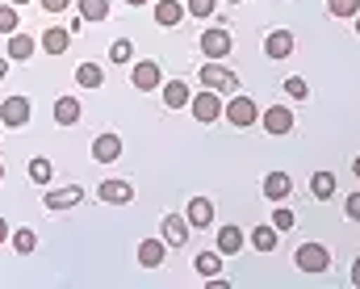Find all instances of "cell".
Returning <instances> with one entry per match:
<instances>
[{"label":"cell","mask_w":360,"mask_h":289,"mask_svg":"<svg viewBox=\"0 0 360 289\" xmlns=\"http://www.w3.org/2000/svg\"><path fill=\"white\" fill-rule=\"evenodd\" d=\"M151 17H155V25H164V30H176L180 21H184V4H180V0H155Z\"/></svg>","instance_id":"cell-14"},{"label":"cell","mask_w":360,"mask_h":289,"mask_svg":"<svg viewBox=\"0 0 360 289\" xmlns=\"http://www.w3.org/2000/svg\"><path fill=\"white\" fill-rule=\"evenodd\" d=\"M289 193H293V181H289V172H269V176H264V197H269L272 205H276V201H285Z\"/></svg>","instance_id":"cell-19"},{"label":"cell","mask_w":360,"mask_h":289,"mask_svg":"<svg viewBox=\"0 0 360 289\" xmlns=\"http://www.w3.org/2000/svg\"><path fill=\"white\" fill-rule=\"evenodd\" d=\"M21 30V17H17V4H0V34H17Z\"/></svg>","instance_id":"cell-31"},{"label":"cell","mask_w":360,"mask_h":289,"mask_svg":"<svg viewBox=\"0 0 360 289\" xmlns=\"http://www.w3.org/2000/svg\"><path fill=\"white\" fill-rule=\"evenodd\" d=\"M42 46H46V55H63V51L72 46V30H63V25H46V30H42Z\"/></svg>","instance_id":"cell-18"},{"label":"cell","mask_w":360,"mask_h":289,"mask_svg":"<svg viewBox=\"0 0 360 289\" xmlns=\"http://www.w3.org/2000/svg\"><path fill=\"white\" fill-rule=\"evenodd\" d=\"M222 260H226L222 252H201V256L193 260V269H197V273L210 281V277H218V273H222Z\"/></svg>","instance_id":"cell-25"},{"label":"cell","mask_w":360,"mask_h":289,"mask_svg":"<svg viewBox=\"0 0 360 289\" xmlns=\"http://www.w3.org/2000/svg\"><path fill=\"white\" fill-rule=\"evenodd\" d=\"M293 260H297L302 273H327V269H331V252H327L323 243H302Z\"/></svg>","instance_id":"cell-6"},{"label":"cell","mask_w":360,"mask_h":289,"mask_svg":"<svg viewBox=\"0 0 360 289\" xmlns=\"http://www.w3.org/2000/svg\"><path fill=\"white\" fill-rule=\"evenodd\" d=\"M42 4V13H68L72 8V0H38Z\"/></svg>","instance_id":"cell-37"},{"label":"cell","mask_w":360,"mask_h":289,"mask_svg":"<svg viewBox=\"0 0 360 289\" xmlns=\"http://www.w3.org/2000/svg\"><path fill=\"white\" fill-rule=\"evenodd\" d=\"M327 13L340 17V21H352L360 13V0H327Z\"/></svg>","instance_id":"cell-30"},{"label":"cell","mask_w":360,"mask_h":289,"mask_svg":"<svg viewBox=\"0 0 360 289\" xmlns=\"http://www.w3.org/2000/svg\"><path fill=\"white\" fill-rule=\"evenodd\" d=\"M76 84H80V89H101V84H105V68H101V63H80V68H76Z\"/></svg>","instance_id":"cell-26"},{"label":"cell","mask_w":360,"mask_h":289,"mask_svg":"<svg viewBox=\"0 0 360 289\" xmlns=\"http://www.w3.org/2000/svg\"><path fill=\"white\" fill-rule=\"evenodd\" d=\"M188 105H193V117L205 122V126H214V122L222 117V109H226V105H222V93H214V89H201Z\"/></svg>","instance_id":"cell-3"},{"label":"cell","mask_w":360,"mask_h":289,"mask_svg":"<svg viewBox=\"0 0 360 289\" xmlns=\"http://www.w3.org/2000/svg\"><path fill=\"white\" fill-rule=\"evenodd\" d=\"M4 243H8V222L0 218V248H4Z\"/></svg>","instance_id":"cell-38"},{"label":"cell","mask_w":360,"mask_h":289,"mask_svg":"<svg viewBox=\"0 0 360 289\" xmlns=\"http://www.w3.org/2000/svg\"><path fill=\"white\" fill-rule=\"evenodd\" d=\"M34 46H38V42H34L30 34H21V30H17V34H8V59H13V63L34 59Z\"/></svg>","instance_id":"cell-20"},{"label":"cell","mask_w":360,"mask_h":289,"mask_svg":"<svg viewBox=\"0 0 360 289\" xmlns=\"http://www.w3.org/2000/svg\"><path fill=\"white\" fill-rule=\"evenodd\" d=\"M243 243H248V235H243V226H218V252L222 256H239L243 252Z\"/></svg>","instance_id":"cell-15"},{"label":"cell","mask_w":360,"mask_h":289,"mask_svg":"<svg viewBox=\"0 0 360 289\" xmlns=\"http://www.w3.org/2000/svg\"><path fill=\"white\" fill-rule=\"evenodd\" d=\"M51 113H55V126H80V117H84V105H80V96H59Z\"/></svg>","instance_id":"cell-9"},{"label":"cell","mask_w":360,"mask_h":289,"mask_svg":"<svg viewBox=\"0 0 360 289\" xmlns=\"http://www.w3.org/2000/svg\"><path fill=\"white\" fill-rule=\"evenodd\" d=\"M80 201H84V189H80V185L42 193V205H46V210H72V205H80Z\"/></svg>","instance_id":"cell-10"},{"label":"cell","mask_w":360,"mask_h":289,"mask_svg":"<svg viewBox=\"0 0 360 289\" xmlns=\"http://www.w3.org/2000/svg\"><path fill=\"white\" fill-rule=\"evenodd\" d=\"M126 4H130V8H143V4H147V0H126Z\"/></svg>","instance_id":"cell-42"},{"label":"cell","mask_w":360,"mask_h":289,"mask_svg":"<svg viewBox=\"0 0 360 289\" xmlns=\"http://www.w3.org/2000/svg\"><path fill=\"white\" fill-rule=\"evenodd\" d=\"M25 122H30V101H25V96H4V105H0V126L21 130Z\"/></svg>","instance_id":"cell-7"},{"label":"cell","mask_w":360,"mask_h":289,"mask_svg":"<svg viewBox=\"0 0 360 289\" xmlns=\"http://www.w3.org/2000/svg\"><path fill=\"white\" fill-rule=\"evenodd\" d=\"M0 130H4V126H0Z\"/></svg>","instance_id":"cell-47"},{"label":"cell","mask_w":360,"mask_h":289,"mask_svg":"<svg viewBox=\"0 0 360 289\" xmlns=\"http://www.w3.org/2000/svg\"><path fill=\"white\" fill-rule=\"evenodd\" d=\"M139 264L143 269H160L164 264V239H143L139 243Z\"/></svg>","instance_id":"cell-21"},{"label":"cell","mask_w":360,"mask_h":289,"mask_svg":"<svg viewBox=\"0 0 360 289\" xmlns=\"http://www.w3.org/2000/svg\"><path fill=\"white\" fill-rule=\"evenodd\" d=\"M344 214H348L352 222H360V193H348V201H344Z\"/></svg>","instance_id":"cell-36"},{"label":"cell","mask_w":360,"mask_h":289,"mask_svg":"<svg viewBox=\"0 0 360 289\" xmlns=\"http://www.w3.org/2000/svg\"><path fill=\"white\" fill-rule=\"evenodd\" d=\"M130 84H134L139 93L164 89V72H160V63H155V59H139V63L130 68Z\"/></svg>","instance_id":"cell-5"},{"label":"cell","mask_w":360,"mask_h":289,"mask_svg":"<svg viewBox=\"0 0 360 289\" xmlns=\"http://www.w3.org/2000/svg\"><path fill=\"white\" fill-rule=\"evenodd\" d=\"M84 21H109V0H80Z\"/></svg>","instance_id":"cell-28"},{"label":"cell","mask_w":360,"mask_h":289,"mask_svg":"<svg viewBox=\"0 0 360 289\" xmlns=\"http://www.w3.org/2000/svg\"><path fill=\"white\" fill-rule=\"evenodd\" d=\"M226 4H243V0H226Z\"/></svg>","instance_id":"cell-46"},{"label":"cell","mask_w":360,"mask_h":289,"mask_svg":"<svg viewBox=\"0 0 360 289\" xmlns=\"http://www.w3.org/2000/svg\"><path fill=\"white\" fill-rule=\"evenodd\" d=\"M222 117H226L231 126L248 130V126H256V122H260V105H256V101H252L248 93H231L226 109H222Z\"/></svg>","instance_id":"cell-1"},{"label":"cell","mask_w":360,"mask_h":289,"mask_svg":"<svg viewBox=\"0 0 360 289\" xmlns=\"http://www.w3.org/2000/svg\"><path fill=\"white\" fill-rule=\"evenodd\" d=\"M109 59H113V63H130V59H134V42H130V38H117V42L109 46Z\"/></svg>","instance_id":"cell-33"},{"label":"cell","mask_w":360,"mask_h":289,"mask_svg":"<svg viewBox=\"0 0 360 289\" xmlns=\"http://www.w3.org/2000/svg\"><path fill=\"white\" fill-rule=\"evenodd\" d=\"M0 181H4V164H0Z\"/></svg>","instance_id":"cell-45"},{"label":"cell","mask_w":360,"mask_h":289,"mask_svg":"<svg viewBox=\"0 0 360 289\" xmlns=\"http://www.w3.org/2000/svg\"><path fill=\"white\" fill-rule=\"evenodd\" d=\"M201 89L214 93H239V76L231 68H222V59H205L201 63Z\"/></svg>","instance_id":"cell-2"},{"label":"cell","mask_w":360,"mask_h":289,"mask_svg":"<svg viewBox=\"0 0 360 289\" xmlns=\"http://www.w3.org/2000/svg\"><path fill=\"white\" fill-rule=\"evenodd\" d=\"M184 13L205 21V17H214V0H188V4H184Z\"/></svg>","instance_id":"cell-35"},{"label":"cell","mask_w":360,"mask_h":289,"mask_svg":"<svg viewBox=\"0 0 360 289\" xmlns=\"http://www.w3.org/2000/svg\"><path fill=\"white\" fill-rule=\"evenodd\" d=\"M4 76H8V59H0V80H4Z\"/></svg>","instance_id":"cell-40"},{"label":"cell","mask_w":360,"mask_h":289,"mask_svg":"<svg viewBox=\"0 0 360 289\" xmlns=\"http://www.w3.org/2000/svg\"><path fill=\"white\" fill-rule=\"evenodd\" d=\"M352 285L360 289V256H356V264H352Z\"/></svg>","instance_id":"cell-39"},{"label":"cell","mask_w":360,"mask_h":289,"mask_svg":"<svg viewBox=\"0 0 360 289\" xmlns=\"http://www.w3.org/2000/svg\"><path fill=\"white\" fill-rule=\"evenodd\" d=\"M231 30L226 25H210V30H201V55H210V59H226L231 55Z\"/></svg>","instance_id":"cell-4"},{"label":"cell","mask_w":360,"mask_h":289,"mask_svg":"<svg viewBox=\"0 0 360 289\" xmlns=\"http://www.w3.org/2000/svg\"><path fill=\"white\" fill-rule=\"evenodd\" d=\"M281 89H285V96H293V101H306V93H310V89H306V80H302V76H289V80H285V84H281Z\"/></svg>","instance_id":"cell-34"},{"label":"cell","mask_w":360,"mask_h":289,"mask_svg":"<svg viewBox=\"0 0 360 289\" xmlns=\"http://www.w3.org/2000/svg\"><path fill=\"white\" fill-rule=\"evenodd\" d=\"M310 197L314 201H331L335 197V172H314L310 176Z\"/></svg>","instance_id":"cell-23"},{"label":"cell","mask_w":360,"mask_h":289,"mask_svg":"<svg viewBox=\"0 0 360 289\" xmlns=\"http://www.w3.org/2000/svg\"><path fill=\"white\" fill-rule=\"evenodd\" d=\"M269 222H272V226H276V231H281V235L297 226V218H293V210H285L281 201H276V210H272V218H269Z\"/></svg>","instance_id":"cell-32"},{"label":"cell","mask_w":360,"mask_h":289,"mask_svg":"<svg viewBox=\"0 0 360 289\" xmlns=\"http://www.w3.org/2000/svg\"><path fill=\"white\" fill-rule=\"evenodd\" d=\"M101 201H105V205H130V201H134V185H130V181H117V176H113V181H101Z\"/></svg>","instance_id":"cell-8"},{"label":"cell","mask_w":360,"mask_h":289,"mask_svg":"<svg viewBox=\"0 0 360 289\" xmlns=\"http://www.w3.org/2000/svg\"><path fill=\"white\" fill-rule=\"evenodd\" d=\"M188 218H180V214H168L164 218V243H172V248H184L188 243Z\"/></svg>","instance_id":"cell-17"},{"label":"cell","mask_w":360,"mask_h":289,"mask_svg":"<svg viewBox=\"0 0 360 289\" xmlns=\"http://www.w3.org/2000/svg\"><path fill=\"white\" fill-rule=\"evenodd\" d=\"M264 55L276 59V63L289 59V55H293V34H289V30H272L269 38H264Z\"/></svg>","instance_id":"cell-16"},{"label":"cell","mask_w":360,"mask_h":289,"mask_svg":"<svg viewBox=\"0 0 360 289\" xmlns=\"http://www.w3.org/2000/svg\"><path fill=\"white\" fill-rule=\"evenodd\" d=\"M352 21H356V34H360V13H356V17H352Z\"/></svg>","instance_id":"cell-43"},{"label":"cell","mask_w":360,"mask_h":289,"mask_svg":"<svg viewBox=\"0 0 360 289\" xmlns=\"http://www.w3.org/2000/svg\"><path fill=\"white\" fill-rule=\"evenodd\" d=\"M34 248H38V235H34L30 226H21V231H13V252H17V256H30Z\"/></svg>","instance_id":"cell-29"},{"label":"cell","mask_w":360,"mask_h":289,"mask_svg":"<svg viewBox=\"0 0 360 289\" xmlns=\"http://www.w3.org/2000/svg\"><path fill=\"white\" fill-rule=\"evenodd\" d=\"M92 160H96V164L122 160V139H117V134H96V139H92Z\"/></svg>","instance_id":"cell-11"},{"label":"cell","mask_w":360,"mask_h":289,"mask_svg":"<svg viewBox=\"0 0 360 289\" xmlns=\"http://www.w3.org/2000/svg\"><path fill=\"white\" fill-rule=\"evenodd\" d=\"M352 176H356V181H360V155H356V160H352Z\"/></svg>","instance_id":"cell-41"},{"label":"cell","mask_w":360,"mask_h":289,"mask_svg":"<svg viewBox=\"0 0 360 289\" xmlns=\"http://www.w3.org/2000/svg\"><path fill=\"white\" fill-rule=\"evenodd\" d=\"M276 243H281V231H276L272 222H260V226L252 231V248H256V252H276Z\"/></svg>","instance_id":"cell-22"},{"label":"cell","mask_w":360,"mask_h":289,"mask_svg":"<svg viewBox=\"0 0 360 289\" xmlns=\"http://www.w3.org/2000/svg\"><path fill=\"white\" fill-rule=\"evenodd\" d=\"M184 218H188V226H197V231L214 226V201H210V197H193L188 210H184Z\"/></svg>","instance_id":"cell-12"},{"label":"cell","mask_w":360,"mask_h":289,"mask_svg":"<svg viewBox=\"0 0 360 289\" xmlns=\"http://www.w3.org/2000/svg\"><path fill=\"white\" fill-rule=\"evenodd\" d=\"M188 101H193V93H188L184 80H168V84H164V105H168V109H184Z\"/></svg>","instance_id":"cell-24"},{"label":"cell","mask_w":360,"mask_h":289,"mask_svg":"<svg viewBox=\"0 0 360 289\" xmlns=\"http://www.w3.org/2000/svg\"><path fill=\"white\" fill-rule=\"evenodd\" d=\"M260 126H264L269 134H289V130H293V113H289L285 105H272V109L260 113Z\"/></svg>","instance_id":"cell-13"},{"label":"cell","mask_w":360,"mask_h":289,"mask_svg":"<svg viewBox=\"0 0 360 289\" xmlns=\"http://www.w3.org/2000/svg\"><path fill=\"white\" fill-rule=\"evenodd\" d=\"M8 4H30V0H8Z\"/></svg>","instance_id":"cell-44"},{"label":"cell","mask_w":360,"mask_h":289,"mask_svg":"<svg viewBox=\"0 0 360 289\" xmlns=\"http://www.w3.org/2000/svg\"><path fill=\"white\" fill-rule=\"evenodd\" d=\"M51 176H55V164H51L46 155H34V160H30V181H34V185H51Z\"/></svg>","instance_id":"cell-27"}]
</instances>
